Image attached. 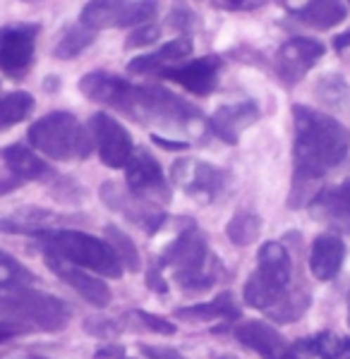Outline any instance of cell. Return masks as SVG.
I'll list each match as a JSON object with an SVG mask.
<instances>
[{
  "label": "cell",
  "mask_w": 350,
  "mask_h": 359,
  "mask_svg": "<svg viewBox=\"0 0 350 359\" xmlns=\"http://www.w3.org/2000/svg\"><path fill=\"white\" fill-rule=\"evenodd\" d=\"M79 91L89 101L120 111L125 118L144 127L188 135L192 139H200L204 132H209V120L200 113V108L161 86L130 84L122 77L98 69L79 79Z\"/></svg>",
  "instance_id": "1"
},
{
  "label": "cell",
  "mask_w": 350,
  "mask_h": 359,
  "mask_svg": "<svg viewBox=\"0 0 350 359\" xmlns=\"http://www.w3.org/2000/svg\"><path fill=\"white\" fill-rule=\"evenodd\" d=\"M295 125V177L293 192L319 180L331 168L343 163L350 149V135L334 115L307 106H293Z\"/></svg>",
  "instance_id": "2"
},
{
  "label": "cell",
  "mask_w": 350,
  "mask_h": 359,
  "mask_svg": "<svg viewBox=\"0 0 350 359\" xmlns=\"http://www.w3.org/2000/svg\"><path fill=\"white\" fill-rule=\"evenodd\" d=\"M0 323L13 326L17 333L63 331L70 323V306L63 299L39 290H15L0 299Z\"/></svg>",
  "instance_id": "3"
},
{
  "label": "cell",
  "mask_w": 350,
  "mask_h": 359,
  "mask_svg": "<svg viewBox=\"0 0 350 359\" xmlns=\"http://www.w3.org/2000/svg\"><path fill=\"white\" fill-rule=\"evenodd\" d=\"M44 249L53 257L70 262L84 271H94L103 278H120L122 264L118 254L108 242L98 240L94 235L79 233V230H51V233L41 235Z\"/></svg>",
  "instance_id": "4"
},
{
  "label": "cell",
  "mask_w": 350,
  "mask_h": 359,
  "mask_svg": "<svg viewBox=\"0 0 350 359\" xmlns=\"http://www.w3.org/2000/svg\"><path fill=\"white\" fill-rule=\"evenodd\" d=\"M293 262L281 242H264L257 252V269L245 283V302L254 309H273L290 292Z\"/></svg>",
  "instance_id": "5"
},
{
  "label": "cell",
  "mask_w": 350,
  "mask_h": 359,
  "mask_svg": "<svg viewBox=\"0 0 350 359\" xmlns=\"http://www.w3.org/2000/svg\"><path fill=\"white\" fill-rule=\"evenodd\" d=\"M32 147L53 161H82L91 154L89 132L72 113L53 111L29 127Z\"/></svg>",
  "instance_id": "6"
},
{
  "label": "cell",
  "mask_w": 350,
  "mask_h": 359,
  "mask_svg": "<svg viewBox=\"0 0 350 359\" xmlns=\"http://www.w3.org/2000/svg\"><path fill=\"white\" fill-rule=\"evenodd\" d=\"M156 0H91L82 10L79 22L101 32L113 27H142L156 15Z\"/></svg>",
  "instance_id": "7"
},
{
  "label": "cell",
  "mask_w": 350,
  "mask_h": 359,
  "mask_svg": "<svg viewBox=\"0 0 350 359\" xmlns=\"http://www.w3.org/2000/svg\"><path fill=\"white\" fill-rule=\"evenodd\" d=\"M156 264L161 269H173V273H190V271L212 269V266H216V259H212L207 240L195 228V223L190 221L188 228L163 249V254Z\"/></svg>",
  "instance_id": "8"
},
{
  "label": "cell",
  "mask_w": 350,
  "mask_h": 359,
  "mask_svg": "<svg viewBox=\"0 0 350 359\" xmlns=\"http://www.w3.org/2000/svg\"><path fill=\"white\" fill-rule=\"evenodd\" d=\"M39 25L20 22L0 29V72L8 77H25L34 62Z\"/></svg>",
  "instance_id": "9"
},
{
  "label": "cell",
  "mask_w": 350,
  "mask_h": 359,
  "mask_svg": "<svg viewBox=\"0 0 350 359\" xmlns=\"http://www.w3.org/2000/svg\"><path fill=\"white\" fill-rule=\"evenodd\" d=\"M171 180L178 187H183V192L190 194L192 199H200L207 204V201H214L216 196L223 192L228 172L216 165L204 163V161L183 158L173 163Z\"/></svg>",
  "instance_id": "10"
},
{
  "label": "cell",
  "mask_w": 350,
  "mask_h": 359,
  "mask_svg": "<svg viewBox=\"0 0 350 359\" xmlns=\"http://www.w3.org/2000/svg\"><path fill=\"white\" fill-rule=\"evenodd\" d=\"M91 137L96 142L98 158L108 168H125L130 163L132 154H135V144H132L130 132L122 127L113 115L108 113H94L89 120Z\"/></svg>",
  "instance_id": "11"
},
{
  "label": "cell",
  "mask_w": 350,
  "mask_h": 359,
  "mask_svg": "<svg viewBox=\"0 0 350 359\" xmlns=\"http://www.w3.org/2000/svg\"><path fill=\"white\" fill-rule=\"evenodd\" d=\"M324 43L317 39L295 36L285 41L276 53V72L285 84H297L310 69L322 60Z\"/></svg>",
  "instance_id": "12"
},
{
  "label": "cell",
  "mask_w": 350,
  "mask_h": 359,
  "mask_svg": "<svg viewBox=\"0 0 350 359\" xmlns=\"http://www.w3.org/2000/svg\"><path fill=\"white\" fill-rule=\"evenodd\" d=\"M125 180L130 192L139 199H168V182L163 168L147 149H135L130 163L125 165Z\"/></svg>",
  "instance_id": "13"
},
{
  "label": "cell",
  "mask_w": 350,
  "mask_h": 359,
  "mask_svg": "<svg viewBox=\"0 0 350 359\" xmlns=\"http://www.w3.org/2000/svg\"><path fill=\"white\" fill-rule=\"evenodd\" d=\"M221 72V57L219 55H204L197 60H190L185 65H171L161 69V77L168 82L183 86L185 91L195 96H209L219 84Z\"/></svg>",
  "instance_id": "14"
},
{
  "label": "cell",
  "mask_w": 350,
  "mask_h": 359,
  "mask_svg": "<svg viewBox=\"0 0 350 359\" xmlns=\"http://www.w3.org/2000/svg\"><path fill=\"white\" fill-rule=\"evenodd\" d=\"M46 266H48L63 283H67L79 297H84L91 306H98V309L108 306L110 287L101 280V278H96L94 273H89V271L79 269V266H74L70 262H63V259H58L48 252H46Z\"/></svg>",
  "instance_id": "15"
},
{
  "label": "cell",
  "mask_w": 350,
  "mask_h": 359,
  "mask_svg": "<svg viewBox=\"0 0 350 359\" xmlns=\"http://www.w3.org/2000/svg\"><path fill=\"white\" fill-rule=\"evenodd\" d=\"M101 196L103 201L108 204V208H113V211H120L122 216L127 218V221L142 225L144 230H149V233H156L159 230V225L166 221V216H163L161 211H156L154 204H149V201L139 199H130L132 192H120V187L115 182H106L101 187Z\"/></svg>",
  "instance_id": "16"
},
{
  "label": "cell",
  "mask_w": 350,
  "mask_h": 359,
  "mask_svg": "<svg viewBox=\"0 0 350 359\" xmlns=\"http://www.w3.org/2000/svg\"><path fill=\"white\" fill-rule=\"evenodd\" d=\"M312 216L334 233L350 235V180L331 189H324L312 199Z\"/></svg>",
  "instance_id": "17"
},
{
  "label": "cell",
  "mask_w": 350,
  "mask_h": 359,
  "mask_svg": "<svg viewBox=\"0 0 350 359\" xmlns=\"http://www.w3.org/2000/svg\"><path fill=\"white\" fill-rule=\"evenodd\" d=\"M235 338L240 340L245 347L254 350L261 359H281L290 352V347L285 343L283 335L273 326H269V323L257 321V318L238 323Z\"/></svg>",
  "instance_id": "18"
},
{
  "label": "cell",
  "mask_w": 350,
  "mask_h": 359,
  "mask_svg": "<svg viewBox=\"0 0 350 359\" xmlns=\"http://www.w3.org/2000/svg\"><path fill=\"white\" fill-rule=\"evenodd\" d=\"M257 118H259V108H257V103L252 101L221 106V108H216V113L209 118V132H214V135L226 144H238L240 132L245 127L257 123Z\"/></svg>",
  "instance_id": "19"
},
{
  "label": "cell",
  "mask_w": 350,
  "mask_h": 359,
  "mask_svg": "<svg viewBox=\"0 0 350 359\" xmlns=\"http://www.w3.org/2000/svg\"><path fill=\"white\" fill-rule=\"evenodd\" d=\"M343 262H346V245L336 233H324L314 237L307 264H310V271L317 280H334L341 273Z\"/></svg>",
  "instance_id": "20"
},
{
  "label": "cell",
  "mask_w": 350,
  "mask_h": 359,
  "mask_svg": "<svg viewBox=\"0 0 350 359\" xmlns=\"http://www.w3.org/2000/svg\"><path fill=\"white\" fill-rule=\"evenodd\" d=\"M192 48H195V43H192L190 34H183V36L173 39L171 43L161 46L154 53L132 57V60L127 62V72H132V74L161 72V69L171 67V62H178V60H183V57H188L192 53Z\"/></svg>",
  "instance_id": "21"
},
{
  "label": "cell",
  "mask_w": 350,
  "mask_h": 359,
  "mask_svg": "<svg viewBox=\"0 0 350 359\" xmlns=\"http://www.w3.org/2000/svg\"><path fill=\"white\" fill-rule=\"evenodd\" d=\"M5 165L17 180H48L53 177V168L46 163L41 156H37L32 149L22 147V144H10L3 151Z\"/></svg>",
  "instance_id": "22"
},
{
  "label": "cell",
  "mask_w": 350,
  "mask_h": 359,
  "mask_svg": "<svg viewBox=\"0 0 350 359\" xmlns=\"http://www.w3.org/2000/svg\"><path fill=\"white\" fill-rule=\"evenodd\" d=\"M293 15L307 27L326 32L346 20V5L341 0H305L300 8H293Z\"/></svg>",
  "instance_id": "23"
},
{
  "label": "cell",
  "mask_w": 350,
  "mask_h": 359,
  "mask_svg": "<svg viewBox=\"0 0 350 359\" xmlns=\"http://www.w3.org/2000/svg\"><path fill=\"white\" fill-rule=\"evenodd\" d=\"M178 318H192V321H216V318H228V321H238L240 318V309L233 302L231 292H221L219 297L212 302L192 304V306H180L175 309Z\"/></svg>",
  "instance_id": "24"
},
{
  "label": "cell",
  "mask_w": 350,
  "mask_h": 359,
  "mask_svg": "<svg viewBox=\"0 0 350 359\" xmlns=\"http://www.w3.org/2000/svg\"><path fill=\"white\" fill-rule=\"evenodd\" d=\"M34 108V96L27 91H13L8 96H0V130H8L27 118Z\"/></svg>",
  "instance_id": "25"
},
{
  "label": "cell",
  "mask_w": 350,
  "mask_h": 359,
  "mask_svg": "<svg viewBox=\"0 0 350 359\" xmlns=\"http://www.w3.org/2000/svg\"><path fill=\"white\" fill-rule=\"evenodd\" d=\"M96 39V32L89 27H84L79 22V25L70 27L65 32V36L58 41V46L53 48V55L60 57V60H70V57H77L82 50H86L91 43H94Z\"/></svg>",
  "instance_id": "26"
},
{
  "label": "cell",
  "mask_w": 350,
  "mask_h": 359,
  "mask_svg": "<svg viewBox=\"0 0 350 359\" xmlns=\"http://www.w3.org/2000/svg\"><path fill=\"white\" fill-rule=\"evenodd\" d=\"M34 283V273L25 264L0 249V290H25Z\"/></svg>",
  "instance_id": "27"
},
{
  "label": "cell",
  "mask_w": 350,
  "mask_h": 359,
  "mask_svg": "<svg viewBox=\"0 0 350 359\" xmlns=\"http://www.w3.org/2000/svg\"><path fill=\"white\" fill-rule=\"evenodd\" d=\"M259 230H261V221L252 211H238L228 221V225H226V235L238 247L252 245L257 237H259Z\"/></svg>",
  "instance_id": "28"
},
{
  "label": "cell",
  "mask_w": 350,
  "mask_h": 359,
  "mask_svg": "<svg viewBox=\"0 0 350 359\" xmlns=\"http://www.w3.org/2000/svg\"><path fill=\"white\" fill-rule=\"evenodd\" d=\"M293 350H305L310 352V355H317L319 359H341L343 357V350H346V338H341V335L336 333H319L314 335V338H305L300 340Z\"/></svg>",
  "instance_id": "29"
},
{
  "label": "cell",
  "mask_w": 350,
  "mask_h": 359,
  "mask_svg": "<svg viewBox=\"0 0 350 359\" xmlns=\"http://www.w3.org/2000/svg\"><path fill=\"white\" fill-rule=\"evenodd\" d=\"M106 237H108V245L113 247V252L118 254L122 269L137 273V271L142 269V257H139L137 247L132 245L130 237L122 233L120 228H115V225H108V228H106Z\"/></svg>",
  "instance_id": "30"
},
{
  "label": "cell",
  "mask_w": 350,
  "mask_h": 359,
  "mask_svg": "<svg viewBox=\"0 0 350 359\" xmlns=\"http://www.w3.org/2000/svg\"><path fill=\"white\" fill-rule=\"evenodd\" d=\"M348 82L341 77V74H326V77L319 79L317 84V96L322 98L324 106L329 108H341L348 103Z\"/></svg>",
  "instance_id": "31"
},
{
  "label": "cell",
  "mask_w": 350,
  "mask_h": 359,
  "mask_svg": "<svg viewBox=\"0 0 350 359\" xmlns=\"http://www.w3.org/2000/svg\"><path fill=\"white\" fill-rule=\"evenodd\" d=\"M161 29L156 25H142L135 27L132 34L125 39V48H144V46H151L154 41H159Z\"/></svg>",
  "instance_id": "32"
},
{
  "label": "cell",
  "mask_w": 350,
  "mask_h": 359,
  "mask_svg": "<svg viewBox=\"0 0 350 359\" xmlns=\"http://www.w3.org/2000/svg\"><path fill=\"white\" fill-rule=\"evenodd\" d=\"M135 316L139 318V323H142L144 328H149V331H154V333H161V335H173L175 333V323L166 321V318H161L156 314H149V311L137 309Z\"/></svg>",
  "instance_id": "33"
},
{
  "label": "cell",
  "mask_w": 350,
  "mask_h": 359,
  "mask_svg": "<svg viewBox=\"0 0 350 359\" xmlns=\"http://www.w3.org/2000/svg\"><path fill=\"white\" fill-rule=\"evenodd\" d=\"M139 352L149 359H185L173 347H154V345H139Z\"/></svg>",
  "instance_id": "34"
},
{
  "label": "cell",
  "mask_w": 350,
  "mask_h": 359,
  "mask_svg": "<svg viewBox=\"0 0 350 359\" xmlns=\"http://www.w3.org/2000/svg\"><path fill=\"white\" fill-rule=\"evenodd\" d=\"M147 285H149V290L161 292V294L168 290L166 278H163V269H161L159 264H151V269H149V273H147Z\"/></svg>",
  "instance_id": "35"
},
{
  "label": "cell",
  "mask_w": 350,
  "mask_h": 359,
  "mask_svg": "<svg viewBox=\"0 0 350 359\" xmlns=\"http://www.w3.org/2000/svg\"><path fill=\"white\" fill-rule=\"evenodd\" d=\"M151 142L159 144L163 149H168V151H185V149H190L188 142H180V139H163L161 135H151Z\"/></svg>",
  "instance_id": "36"
},
{
  "label": "cell",
  "mask_w": 350,
  "mask_h": 359,
  "mask_svg": "<svg viewBox=\"0 0 350 359\" xmlns=\"http://www.w3.org/2000/svg\"><path fill=\"white\" fill-rule=\"evenodd\" d=\"M15 187H17V177L15 175H3V172H0V196L13 192Z\"/></svg>",
  "instance_id": "37"
},
{
  "label": "cell",
  "mask_w": 350,
  "mask_h": 359,
  "mask_svg": "<svg viewBox=\"0 0 350 359\" xmlns=\"http://www.w3.org/2000/svg\"><path fill=\"white\" fill-rule=\"evenodd\" d=\"M15 335H20V333H17L13 326H8V323H0V345L8 343V340H13Z\"/></svg>",
  "instance_id": "38"
},
{
  "label": "cell",
  "mask_w": 350,
  "mask_h": 359,
  "mask_svg": "<svg viewBox=\"0 0 350 359\" xmlns=\"http://www.w3.org/2000/svg\"><path fill=\"white\" fill-rule=\"evenodd\" d=\"M348 46H350V32L338 34V36L334 39V48L336 50H343V48H348Z\"/></svg>",
  "instance_id": "39"
},
{
  "label": "cell",
  "mask_w": 350,
  "mask_h": 359,
  "mask_svg": "<svg viewBox=\"0 0 350 359\" xmlns=\"http://www.w3.org/2000/svg\"><path fill=\"white\" fill-rule=\"evenodd\" d=\"M341 359H350V338H346V350H343V357Z\"/></svg>",
  "instance_id": "40"
},
{
  "label": "cell",
  "mask_w": 350,
  "mask_h": 359,
  "mask_svg": "<svg viewBox=\"0 0 350 359\" xmlns=\"http://www.w3.org/2000/svg\"><path fill=\"white\" fill-rule=\"evenodd\" d=\"M281 359H300V357H297V352L293 350V347H290V352H288V355L281 357Z\"/></svg>",
  "instance_id": "41"
},
{
  "label": "cell",
  "mask_w": 350,
  "mask_h": 359,
  "mask_svg": "<svg viewBox=\"0 0 350 359\" xmlns=\"http://www.w3.org/2000/svg\"><path fill=\"white\" fill-rule=\"evenodd\" d=\"M348 326H350V290H348Z\"/></svg>",
  "instance_id": "42"
},
{
  "label": "cell",
  "mask_w": 350,
  "mask_h": 359,
  "mask_svg": "<svg viewBox=\"0 0 350 359\" xmlns=\"http://www.w3.org/2000/svg\"><path fill=\"white\" fill-rule=\"evenodd\" d=\"M27 359H48V357H41V355H32V357H27Z\"/></svg>",
  "instance_id": "43"
},
{
  "label": "cell",
  "mask_w": 350,
  "mask_h": 359,
  "mask_svg": "<svg viewBox=\"0 0 350 359\" xmlns=\"http://www.w3.org/2000/svg\"><path fill=\"white\" fill-rule=\"evenodd\" d=\"M25 3H37V0H25Z\"/></svg>",
  "instance_id": "44"
}]
</instances>
